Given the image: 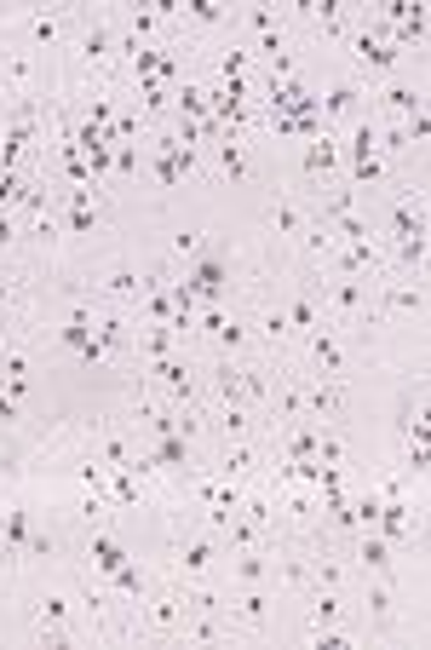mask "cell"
<instances>
[{
  "label": "cell",
  "instance_id": "obj_1",
  "mask_svg": "<svg viewBox=\"0 0 431 650\" xmlns=\"http://www.w3.org/2000/svg\"><path fill=\"white\" fill-rule=\"evenodd\" d=\"M225 558H230L225 541H219L213 530H190V535L173 541V570H179V576H213Z\"/></svg>",
  "mask_w": 431,
  "mask_h": 650
},
{
  "label": "cell",
  "instance_id": "obj_2",
  "mask_svg": "<svg viewBox=\"0 0 431 650\" xmlns=\"http://www.w3.org/2000/svg\"><path fill=\"white\" fill-rule=\"evenodd\" d=\"M150 380H156V392L173 403V409H196V363L173 351V357H156L150 363Z\"/></svg>",
  "mask_w": 431,
  "mask_h": 650
},
{
  "label": "cell",
  "instance_id": "obj_3",
  "mask_svg": "<svg viewBox=\"0 0 431 650\" xmlns=\"http://www.w3.org/2000/svg\"><path fill=\"white\" fill-rule=\"evenodd\" d=\"M363 98H368V81L345 75V81L328 87V98H317V110H322V121L334 127V121H357V116H363Z\"/></svg>",
  "mask_w": 431,
  "mask_h": 650
},
{
  "label": "cell",
  "instance_id": "obj_4",
  "mask_svg": "<svg viewBox=\"0 0 431 650\" xmlns=\"http://www.w3.org/2000/svg\"><path fill=\"white\" fill-rule=\"evenodd\" d=\"M305 351H311V363H317V374H328V380H340L345 369H351V351H345L340 328L322 323L317 334H305Z\"/></svg>",
  "mask_w": 431,
  "mask_h": 650
},
{
  "label": "cell",
  "instance_id": "obj_5",
  "mask_svg": "<svg viewBox=\"0 0 431 650\" xmlns=\"http://www.w3.org/2000/svg\"><path fill=\"white\" fill-rule=\"evenodd\" d=\"M322 305L340 317V323H357L368 311V282L363 277H340V282H322Z\"/></svg>",
  "mask_w": 431,
  "mask_h": 650
},
{
  "label": "cell",
  "instance_id": "obj_6",
  "mask_svg": "<svg viewBox=\"0 0 431 650\" xmlns=\"http://www.w3.org/2000/svg\"><path fill=\"white\" fill-rule=\"evenodd\" d=\"M288 334H317L322 328V300H317V282H294V294H288Z\"/></svg>",
  "mask_w": 431,
  "mask_h": 650
},
{
  "label": "cell",
  "instance_id": "obj_7",
  "mask_svg": "<svg viewBox=\"0 0 431 650\" xmlns=\"http://www.w3.org/2000/svg\"><path fill=\"white\" fill-rule=\"evenodd\" d=\"M230 581H236V587H271V581H276L271 547H242L236 564H230Z\"/></svg>",
  "mask_w": 431,
  "mask_h": 650
},
{
  "label": "cell",
  "instance_id": "obj_8",
  "mask_svg": "<svg viewBox=\"0 0 431 650\" xmlns=\"http://www.w3.org/2000/svg\"><path fill=\"white\" fill-rule=\"evenodd\" d=\"M368 98H380V116H386V121H403L409 110H420V104H426V93H420V87H409L403 75H391L386 87H380V93H368Z\"/></svg>",
  "mask_w": 431,
  "mask_h": 650
},
{
  "label": "cell",
  "instance_id": "obj_9",
  "mask_svg": "<svg viewBox=\"0 0 431 650\" xmlns=\"http://www.w3.org/2000/svg\"><path fill=\"white\" fill-rule=\"evenodd\" d=\"M230 622H242V627L271 622V587H236L230 593Z\"/></svg>",
  "mask_w": 431,
  "mask_h": 650
},
{
  "label": "cell",
  "instance_id": "obj_10",
  "mask_svg": "<svg viewBox=\"0 0 431 650\" xmlns=\"http://www.w3.org/2000/svg\"><path fill=\"white\" fill-rule=\"evenodd\" d=\"M259 461H265V443L236 438V443H225V449H219V466H213V472H225V478H236V484H242Z\"/></svg>",
  "mask_w": 431,
  "mask_h": 650
},
{
  "label": "cell",
  "instance_id": "obj_11",
  "mask_svg": "<svg viewBox=\"0 0 431 650\" xmlns=\"http://www.w3.org/2000/svg\"><path fill=\"white\" fill-rule=\"evenodd\" d=\"M299 167H305V179H328V173L340 167V139H334V133L305 139V150H299Z\"/></svg>",
  "mask_w": 431,
  "mask_h": 650
},
{
  "label": "cell",
  "instance_id": "obj_12",
  "mask_svg": "<svg viewBox=\"0 0 431 650\" xmlns=\"http://www.w3.org/2000/svg\"><path fill=\"white\" fill-rule=\"evenodd\" d=\"M98 288H104L110 300H121V305H138L144 300V271H138V265H110V271L98 277Z\"/></svg>",
  "mask_w": 431,
  "mask_h": 650
},
{
  "label": "cell",
  "instance_id": "obj_13",
  "mask_svg": "<svg viewBox=\"0 0 431 650\" xmlns=\"http://www.w3.org/2000/svg\"><path fill=\"white\" fill-rule=\"evenodd\" d=\"M87 558H92V570H98V576H115V570H121V564H127V547H121V541H115V535H104V530H92L87 535Z\"/></svg>",
  "mask_w": 431,
  "mask_h": 650
},
{
  "label": "cell",
  "instance_id": "obj_14",
  "mask_svg": "<svg viewBox=\"0 0 431 650\" xmlns=\"http://www.w3.org/2000/svg\"><path fill=\"white\" fill-rule=\"evenodd\" d=\"M391 553H397V547H391L380 530H357V564H363V576H368V570H374V576H386Z\"/></svg>",
  "mask_w": 431,
  "mask_h": 650
},
{
  "label": "cell",
  "instance_id": "obj_15",
  "mask_svg": "<svg viewBox=\"0 0 431 650\" xmlns=\"http://www.w3.org/2000/svg\"><path fill=\"white\" fill-rule=\"evenodd\" d=\"M253 415H259V409H248V403H242V397H236V403H219V438L225 443H236V438H253Z\"/></svg>",
  "mask_w": 431,
  "mask_h": 650
},
{
  "label": "cell",
  "instance_id": "obj_16",
  "mask_svg": "<svg viewBox=\"0 0 431 650\" xmlns=\"http://www.w3.org/2000/svg\"><path fill=\"white\" fill-rule=\"evenodd\" d=\"M115 58V29L98 18V24L81 29V64H110Z\"/></svg>",
  "mask_w": 431,
  "mask_h": 650
},
{
  "label": "cell",
  "instance_id": "obj_17",
  "mask_svg": "<svg viewBox=\"0 0 431 650\" xmlns=\"http://www.w3.org/2000/svg\"><path fill=\"white\" fill-rule=\"evenodd\" d=\"M380 300H386V311L420 317V311H426V288H420V282H386V288H380Z\"/></svg>",
  "mask_w": 431,
  "mask_h": 650
},
{
  "label": "cell",
  "instance_id": "obj_18",
  "mask_svg": "<svg viewBox=\"0 0 431 650\" xmlns=\"http://www.w3.org/2000/svg\"><path fill=\"white\" fill-rule=\"evenodd\" d=\"M305 225H311V213L299 208L294 196H276L271 202V231L276 236H305Z\"/></svg>",
  "mask_w": 431,
  "mask_h": 650
},
{
  "label": "cell",
  "instance_id": "obj_19",
  "mask_svg": "<svg viewBox=\"0 0 431 650\" xmlns=\"http://www.w3.org/2000/svg\"><path fill=\"white\" fill-rule=\"evenodd\" d=\"M311 587H328V593H345V564L334 553H311Z\"/></svg>",
  "mask_w": 431,
  "mask_h": 650
},
{
  "label": "cell",
  "instance_id": "obj_20",
  "mask_svg": "<svg viewBox=\"0 0 431 650\" xmlns=\"http://www.w3.org/2000/svg\"><path fill=\"white\" fill-rule=\"evenodd\" d=\"M207 340H213V346H219V357H236V351L248 346V323H242V317H230V311H225V323L213 328V334H207Z\"/></svg>",
  "mask_w": 431,
  "mask_h": 650
},
{
  "label": "cell",
  "instance_id": "obj_21",
  "mask_svg": "<svg viewBox=\"0 0 431 650\" xmlns=\"http://www.w3.org/2000/svg\"><path fill=\"white\" fill-rule=\"evenodd\" d=\"M23 29H29V41H35V47H52V41L64 35V18H58V12H29V18H23Z\"/></svg>",
  "mask_w": 431,
  "mask_h": 650
},
{
  "label": "cell",
  "instance_id": "obj_22",
  "mask_svg": "<svg viewBox=\"0 0 431 650\" xmlns=\"http://www.w3.org/2000/svg\"><path fill=\"white\" fill-rule=\"evenodd\" d=\"M426 231L420 236H397V242H391V254H397V265H403V271H420V265H426Z\"/></svg>",
  "mask_w": 431,
  "mask_h": 650
},
{
  "label": "cell",
  "instance_id": "obj_23",
  "mask_svg": "<svg viewBox=\"0 0 431 650\" xmlns=\"http://www.w3.org/2000/svg\"><path fill=\"white\" fill-rule=\"evenodd\" d=\"M253 328H259V340H271V346H282V340H294V334H288V311H282V305H265Z\"/></svg>",
  "mask_w": 431,
  "mask_h": 650
},
{
  "label": "cell",
  "instance_id": "obj_24",
  "mask_svg": "<svg viewBox=\"0 0 431 650\" xmlns=\"http://www.w3.org/2000/svg\"><path fill=\"white\" fill-rule=\"evenodd\" d=\"M363 610L374 616V622H386L391 610H397V593H391V581H368V593H363Z\"/></svg>",
  "mask_w": 431,
  "mask_h": 650
},
{
  "label": "cell",
  "instance_id": "obj_25",
  "mask_svg": "<svg viewBox=\"0 0 431 650\" xmlns=\"http://www.w3.org/2000/svg\"><path fill=\"white\" fill-rule=\"evenodd\" d=\"M248 64H253V52L230 41V47L219 52V81H248Z\"/></svg>",
  "mask_w": 431,
  "mask_h": 650
},
{
  "label": "cell",
  "instance_id": "obj_26",
  "mask_svg": "<svg viewBox=\"0 0 431 650\" xmlns=\"http://www.w3.org/2000/svg\"><path fill=\"white\" fill-rule=\"evenodd\" d=\"M92 455H98L104 466H127V472H133V461H138V449H133L127 438H104L98 449H92Z\"/></svg>",
  "mask_w": 431,
  "mask_h": 650
},
{
  "label": "cell",
  "instance_id": "obj_27",
  "mask_svg": "<svg viewBox=\"0 0 431 650\" xmlns=\"http://www.w3.org/2000/svg\"><path fill=\"white\" fill-rule=\"evenodd\" d=\"M184 18H196V24H225V6H219V0H184Z\"/></svg>",
  "mask_w": 431,
  "mask_h": 650
},
{
  "label": "cell",
  "instance_id": "obj_28",
  "mask_svg": "<svg viewBox=\"0 0 431 650\" xmlns=\"http://www.w3.org/2000/svg\"><path fill=\"white\" fill-rule=\"evenodd\" d=\"M248 29H253V35H282V24H276L271 6H248Z\"/></svg>",
  "mask_w": 431,
  "mask_h": 650
},
{
  "label": "cell",
  "instance_id": "obj_29",
  "mask_svg": "<svg viewBox=\"0 0 431 650\" xmlns=\"http://www.w3.org/2000/svg\"><path fill=\"white\" fill-rule=\"evenodd\" d=\"M110 167H115V173H138V150H133V144H115Z\"/></svg>",
  "mask_w": 431,
  "mask_h": 650
},
{
  "label": "cell",
  "instance_id": "obj_30",
  "mask_svg": "<svg viewBox=\"0 0 431 650\" xmlns=\"http://www.w3.org/2000/svg\"><path fill=\"white\" fill-rule=\"evenodd\" d=\"M12 300H18V282H12V277H0V311H6Z\"/></svg>",
  "mask_w": 431,
  "mask_h": 650
}]
</instances>
